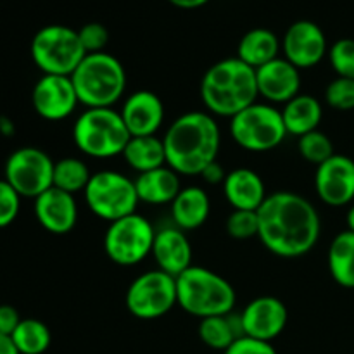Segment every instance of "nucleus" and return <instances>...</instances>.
<instances>
[{
  "label": "nucleus",
  "mask_w": 354,
  "mask_h": 354,
  "mask_svg": "<svg viewBox=\"0 0 354 354\" xmlns=\"http://www.w3.org/2000/svg\"><path fill=\"white\" fill-rule=\"evenodd\" d=\"M258 239L277 258L306 256L320 241V213L306 197L290 190L270 194L258 209Z\"/></svg>",
  "instance_id": "f257e3e1"
},
{
  "label": "nucleus",
  "mask_w": 354,
  "mask_h": 354,
  "mask_svg": "<svg viewBox=\"0 0 354 354\" xmlns=\"http://www.w3.org/2000/svg\"><path fill=\"white\" fill-rule=\"evenodd\" d=\"M162 142L169 168L180 176H201L211 162L218 161L221 130L207 111H190L169 124Z\"/></svg>",
  "instance_id": "f03ea898"
},
{
  "label": "nucleus",
  "mask_w": 354,
  "mask_h": 354,
  "mask_svg": "<svg viewBox=\"0 0 354 354\" xmlns=\"http://www.w3.org/2000/svg\"><path fill=\"white\" fill-rule=\"evenodd\" d=\"M199 93L207 113L230 120L259 97L256 69L239 57L221 59L206 69Z\"/></svg>",
  "instance_id": "7ed1b4c3"
},
{
  "label": "nucleus",
  "mask_w": 354,
  "mask_h": 354,
  "mask_svg": "<svg viewBox=\"0 0 354 354\" xmlns=\"http://www.w3.org/2000/svg\"><path fill=\"white\" fill-rule=\"evenodd\" d=\"M176 299L185 313L204 320L230 315L237 303V292L223 275L192 265L176 277Z\"/></svg>",
  "instance_id": "20e7f679"
},
{
  "label": "nucleus",
  "mask_w": 354,
  "mask_h": 354,
  "mask_svg": "<svg viewBox=\"0 0 354 354\" xmlns=\"http://www.w3.org/2000/svg\"><path fill=\"white\" fill-rule=\"evenodd\" d=\"M71 82L85 109L113 107L127 90V69L113 54H86L71 75Z\"/></svg>",
  "instance_id": "39448f33"
},
{
  "label": "nucleus",
  "mask_w": 354,
  "mask_h": 354,
  "mask_svg": "<svg viewBox=\"0 0 354 354\" xmlns=\"http://www.w3.org/2000/svg\"><path fill=\"white\" fill-rule=\"evenodd\" d=\"M131 138L120 111L113 107H93L82 111L73 124V142L82 154L93 159L123 156Z\"/></svg>",
  "instance_id": "423d86ee"
},
{
  "label": "nucleus",
  "mask_w": 354,
  "mask_h": 354,
  "mask_svg": "<svg viewBox=\"0 0 354 354\" xmlns=\"http://www.w3.org/2000/svg\"><path fill=\"white\" fill-rule=\"evenodd\" d=\"M31 59L44 75L71 76L86 55L78 30L62 24H48L31 40Z\"/></svg>",
  "instance_id": "0eeeda50"
},
{
  "label": "nucleus",
  "mask_w": 354,
  "mask_h": 354,
  "mask_svg": "<svg viewBox=\"0 0 354 354\" xmlns=\"http://www.w3.org/2000/svg\"><path fill=\"white\" fill-rule=\"evenodd\" d=\"M83 197L90 213L107 223L137 213V206L140 203L135 180L113 169L92 173Z\"/></svg>",
  "instance_id": "6e6552de"
},
{
  "label": "nucleus",
  "mask_w": 354,
  "mask_h": 354,
  "mask_svg": "<svg viewBox=\"0 0 354 354\" xmlns=\"http://www.w3.org/2000/svg\"><path fill=\"white\" fill-rule=\"evenodd\" d=\"M235 144L249 152H268L279 147L287 133L282 113L268 102H254L230 118Z\"/></svg>",
  "instance_id": "1a4fd4ad"
},
{
  "label": "nucleus",
  "mask_w": 354,
  "mask_h": 354,
  "mask_svg": "<svg viewBox=\"0 0 354 354\" xmlns=\"http://www.w3.org/2000/svg\"><path fill=\"white\" fill-rule=\"evenodd\" d=\"M156 230L151 221L133 213L113 221L104 234V252L118 266H135L152 254Z\"/></svg>",
  "instance_id": "9d476101"
},
{
  "label": "nucleus",
  "mask_w": 354,
  "mask_h": 354,
  "mask_svg": "<svg viewBox=\"0 0 354 354\" xmlns=\"http://www.w3.org/2000/svg\"><path fill=\"white\" fill-rule=\"evenodd\" d=\"M124 304L128 313L138 320H158L178 304L176 279L158 268L140 273L128 286Z\"/></svg>",
  "instance_id": "9b49d317"
},
{
  "label": "nucleus",
  "mask_w": 354,
  "mask_h": 354,
  "mask_svg": "<svg viewBox=\"0 0 354 354\" xmlns=\"http://www.w3.org/2000/svg\"><path fill=\"white\" fill-rule=\"evenodd\" d=\"M54 165L50 156L38 147H21L7 158L3 178L21 197L37 199L54 183Z\"/></svg>",
  "instance_id": "f8f14e48"
},
{
  "label": "nucleus",
  "mask_w": 354,
  "mask_h": 354,
  "mask_svg": "<svg viewBox=\"0 0 354 354\" xmlns=\"http://www.w3.org/2000/svg\"><path fill=\"white\" fill-rule=\"evenodd\" d=\"M283 59L296 66L299 71L311 69L324 61L328 54L327 37L317 23L299 19L290 24L282 38Z\"/></svg>",
  "instance_id": "ddd939ff"
},
{
  "label": "nucleus",
  "mask_w": 354,
  "mask_h": 354,
  "mask_svg": "<svg viewBox=\"0 0 354 354\" xmlns=\"http://www.w3.org/2000/svg\"><path fill=\"white\" fill-rule=\"evenodd\" d=\"M315 190L318 199L330 207L349 206L354 203V159L334 154L317 166Z\"/></svg>",
  "instance_id": "4468645a"
},
{
  "label": "nucleus",
  "mask_w": 354,
  "mask_h": 354,
  "mask_svg": "<svg viewBox=\"0 0 354 354\" xmlns=\"http://www.w3.org/2000/svg\"><path fill=\"white\" fill-rule=\"evenodd\" d=\"M31 104L35 113L47 121H62L71 116L80 104L71 76H41L33 86Z\"/></svg>",
  "instance_id": "2eb2a0df"
},
{
  "label": "nucleus",
  "mask_w": 354,
  "mask_h": 354,
  "mask_svg": "<svg viewBox=\"0 0 354 354\" xmlns=\"http://www.w3.org/2000/svg\"><path fill=\"white\" fill-rule=\"evenodd\" d=\"M242 334L258 341L273 342L287 327L289 310L275 296H259L242 310Z\"/></svg>",
  "instance_id": "dca6fc26"
},
{
  "label": "nucleus",
  "mask_w": 354,
  "mask_h": 354,
  "mask_svg": "<svg viewBox=\"0 0 354 354\" xmlns=\"http://www.w3.org/2000/svg\"><path fill=\"white\" fill-rule=\"evenodd\" d=\"M120 113L131 137H151L165 123V102L151 90L130 93Z\"/></svg>",
  "instance_id": "f3484780"
},
{
  "label": "nucleus",
  "mask_w": 354,
  "mask_h": 354,
  "mask_svg": "<svg viewBox=\"0 0 354 354\" xmlns=\"http://www.w3.org/2000/svg\"><path fill=\"white\" fill-rule=\"evenodd\" d=\"M259 97L268 104H287L301 93V71L287 59L275 61L256 69Z\"/></svg>",
  "instance_id": "a211bd4d"
},
{
  "label": "nucleus",
  "mask_w": 354,
  "mask_h": 354,
  "mask_svg": "<svg viewBox=\"0 0 354 354\" xmlns=\"http://www.w3.org/2000/svg\"><path fill=\"white\" fill-rule=\"evenodd\" d=\"M33 209L37 221L48 234H69L78 221V204L75 196L55 187H50L35 199Z\"/></svg>",
  "instance_id": "6ab92c4d"
},
{
  "label": "nucleus",
  "mask_w": 354,
  "mask_h": 354,
  "mask_svg": "<svg viewBox=\"0 0 354 354\" xmlns=\"http://www.w3.org/2000/svg\"><path fill=\"white\" fill-rule=\"evenodd\" d=\"M151 256L154 258L158 270L176 279L192 266V244L185 232L180 228H162L156 232Z\"/></svg>",
  "instance_id": "aec40b11"
},
{
  "label": "nucleus",
  "mask_w": 354,
  "mask_h": 354,
  "mask_svg": "<svg viewBox=\"0 0 354 354\" xmlns=\"http://www.w3.org/2000/svg\"><path fill=\"white\" fill-rule=\"evenodd\" d=\"M221 187L232 209L258 211L268 197L263 178L249 168H235L234 171H228Z\"/></svg>",
  "instance_id": "412c9836"
},
{
  "label": "nucleus",
  "mask_w": 354,
  "mask_h": 354,
  "mask_svg": "<svg viewBox=\"0 0 354 354\" xmlns=\"http://www.w3.org/2000/svg\"><path fill=\"white\" fill-rule=\"evenodd\" d=\"M135 189H137L140 203L151 204V206H165L175 201L183 187L178 173L166 165L137 175Z\"/></svg>",
  "instance_id": "4be33fe9"
},
{
  "label": "nucleus",
  "mask_w": 354,
  "mask_h": 354,
  "mask_svg": "<svg viewBox=\"0 0 354 354\" xmlns=\"http://www.w3.org/2000/svg\"><path fill=\"white\" fill-rule=\"evenodd\" d=\"M171 220L176 228L192 232L203 227L211 213V201L206 190L199 185L183 187L171 204Z\"/></svg>",
  "instance_id": "5701e85b"
},
{
  "label": "nucleus",
  "mask_w": 354,
  "mask_h": 354,
  "mask_svg": "<svg viewBox=\"0 0 354 354\" xmlns=\"http://www.w3.org/2000/svg\"><path fill=\"white\" fill-rule=\"evenodd\" d=\"M280 113L287 133L299 138L310 131L318 130L324 118V107L317 97L310 93H299L292 100L283 104Z\"/></svg>",
  "instance_id": "b1692460"
},
{
  "label": "nucleus",
  "mask_w": 354,
  "mask_h": 354,
  "mask_svg": "<svg viewBox=\"0 0 354 354\" xmlns=\"http://www.w3.org/2000/svg\"><path fill=\"white\" fill-rule=\"evenodd\" d=\"M282 40L268 28H252L239 40L237 55L251 68L258 69L280 57Z\"/></svg>",
  "instance_id": "393cba45"
},
{
  "label": "nucleus",
  "mask_w": 354,
  "mask_h": 354,
  "mask_svg": "<svg viewBox=\"0 0 354 354\" xmlns=\"http://www.w3.org/2000/svg\"><path fill=\"white\" fill-rule=\"evenodd\" d=\"M127 165L138 175L151 169L166 166L165 142L158 135L151 137H131L123 151Z\"/></svg>",
  "instance_id": "a878e982"
},
{
  "label": "nucleus",
  "mask_w": 354,
  "mask_h": 354,
  "mask_svg": "<svg viewBox=\"0 0 354 354\" xmlns=\"http://www.w3.org/2000/svg\"><path fill=\"white\" fill-rule=\"evenodd\" d=\"M328 272L344 289H354V232L344 230L330 242L327 254Z\"/></svg>",
  "instance_id": "bb28decb"
},
{
  "label": "nucleus",
  "mask_w": 354,
  "mask_h": 354,
  "mask_svg": "<svg viewBox=\"0 0 354 354\" xmlns=\"http://www.w3.org/2000/svg\"><path fill=\"white\" fill-rule=\"evenodd\" d=\"M199 339L203 344L214 351H227L239 337H242L241 315H225V317H209L199 322Z\"/></svg>",
  "instance_id": "cd10ccee"
},
{
  "label": "nucleus",
  "mask_w": 354,
  "mask_h": 354,
  "mask_svg": "<svg viewBox=\"0 0 354 354\" xmlns=\"http://www.w3.org/2000/svg\"><path fill=\"white\" fill-rule=\"evenodd\" d=\"M10 339L19 354H44L50 348L52 334L44 322L37 318H23Z\"/></svg>",
  "instance_id": "c85d7f7f"
},
{
  "label": "nucleus",
  "mask_w": 354,
  "mask_h": 354,
  "mask_svg": "<svg viewBox=\"0 0 354 354\" xmlns=\"http://www.w3.org/2000/svg\"><path fill=\"white\" fill-rule=\"evenodd\" d=\"M88 166L80 158H62L54 165V183L52 187L76 196L78 192H85L90 182Z\"/></svg>",
  "instance_id": "c756f323"
},
{
  "label": "nucleus",
  "mask_w": 354,
  "mask_h": 354,
  "mask_svg": "<svg viewBox=\"0 0 354 354\" xmlns=\"http://www.w3.org/2000/svg\"><path fill=\"white\" fill-rule=\"evenodd\" d=\"M297 151L304 161L315 166H320L322 162H325L335 154L330 137L320 130L310 131V133L297 138Z\"/></svg>",
  "instance_id": "7c9ffc66"
},
{
  "label": "nucleus",
  "mask_w": 354,
  "mask_h": 354,
  "mask_svg": "<svg viewBox=\"0 0 354 354\" xmlns=\"http://www.w3.org/2000/svg\"><path fill=\"white\" fill-rule=\"evenodd\" d=\"M225 228H227V234L235 241H249V239L258 237V211L234 209L228 214Z\"/></svg>",
  "instance_id": "2f4dec72"
},
{
  "label": "nucleus",
  "mask_w": 354,
  "mask_h": 354,
  "mask_svg": "<svg viewBox=\"0 0 354 354\" xmlns=\"http://www.w3.org/2000/svg\"><path fill=\"white\" fill-rule=\"evenodd\" d=\"M328 61L332 69L341 78L354 80V40L341 38L328 47Z\"/></svg>",
  "instance_id": "473e14b6"
},
{
  "label": "nucleus",
  "mask_w": 354,
  "mask_h": 354,
  "mask_svg": "<svg viewBox=\"0 0 354 354\" xmlns=\"http://www.w3.org/2000/svg\"><path fill=\"white\" fill-rule=\"evenodd\" d=\"M325 102L335 111L348 113L354 109V80L335 76L325 88Z\"/></svg>",
  "instance_id": "72a5a7b5"
},
{
  "label": "nucleus",
  "mask_w": 354,
  "mask_h": 354,
  "mask_svg": "<svg viewBox=\"0 0 354 354\" xmlns=\"http://www.w3.org/2000/svg\"><path fill=\"white\" fill-rule=\"evenodd\" d=\"M80 41L86 54H97V52H106L109 44V30L102 23H86L78 30Z\"/></svg>",
  "instance_id": "f704fd0d"
},
{
  "label": "nucleus",
  "mask_w": 354,
  "mask_h": 354,
  "mask_svg": "<svg viewBox=\"0 0 354 354\" xmlns=\"http://www.w3.org/2000/svg\"><path fill=\"white\" fill-rule=\"evenodd\" d=\"M21 196L6 178L0 180V228L9 227L19 214Z\"/></svg>",
  "instance_id": "c9c22d12"
},
{
  "label": "nucleus",
  "mask_w": 354,
  "mask_h": 354,
  "mask_svg": "<svg viewBox=\"0 0 354 354\" xmlns=\"http://www.w3.org/2000/svg\"><path fill=\"white\" fill-rule=\"evenodd\" d=\"M223 354H279L272 342L258 341V339L242 335Z\"/></svg>",
  "instance_id": "e433bc0d"
},
{
  "label": "nucleus",
  "mask_w": 354,
  "mask_h": 354,
  "mask_svg": "<svg viewBox=\"0 0 354 354\" xmlns=\"http://www.w3.org/2000/svg\"><path fill=\"white\" fill-rule=\"evenodd\" d=\"M21 320L23 318L19 317L16 308L9 306V304H2L0 306V334L10 337L14 334V330L17 328V325L21 324Z\"/></svg>",
  "instance_id": "4c0bfd02"
},
{
  "label": "nucleus",
  "mask_w": 354,
  "mask_h": 354,
  "mask_svg": "<svg viewBox=\"0 0 354 354\" xmlns=\"http://www.w3.org/2000/svg\"><path fill=\"white\" fill-rule=\"evenodd\" d=\"M201 176H203L204 182L209 183V185H220V183L225 182L227 171H225L220 161H214V162H211V165L207 166L203 173H201Z\"/></svg>",
  "instance_id": "58836bf2"
},
{
  "label": "nucleus",
  "mask_w": 354,
  "mask_h": 354,
  "mask_svg": "<svg viewBox=\"0 0 354 354\" xmlns=\"http://www.w3.org/2000/svg\"><path fill=\"white\" fill-rule=\"evenodd\" d=\"M171 6L178 7V9H185V10H192V9H199V7L206 6L209 0H168Z\"/></svg>",
  "instance_id": "ea45409f"
},
{
  "label": "nucleus",
  "mask_w": 354,
  "mask_h": 354,
  "mask_svg": "<svg viewBox=\"0 0 354 354\" xmlns=\"http://www.w3.org/2000/svg\"><path fill=\"white\" fill-rule=\"evenodd\" d=\"M0 354H19L16 346H14L12 339L2 334H0Z\"/></svg>",
  "instance_id": "a19ab883"
},
{
  "label": "nucleus",
  "mask_w": 354,
  "mask_h": 354,
  "mask_svg": "<svg viewBox=\"0 0 354 354\" xmlns=\"http://www.w3.org/2000/svg\"><path fill=\"white\" fill-rule=\"evenodd\" d=\"M14 131H16V127H14V121L10 118L2 116L0 118V133L3 137H12Z\"/></svg>",
  "instance_id": "79ce46f5"
},
{
  "label": "nucleus",
  "mask_w": 354,
  "mask_h": 354,
  "mask_svg": "<svg viewBox=\"0 0 354 354\" xmlns=\"http://www.w3.org/2000/svg\"><path fill=\"white\" fill-rule=\"evenodd\" d=\"M346 221H348V230L354 232V203L349 206L348 214H346Z\"/></svg>",
  "instance_id": "37998d69"
}]
</instances>
